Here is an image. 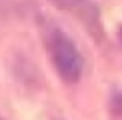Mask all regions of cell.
<instances>
[{
    "label": "cell",
    "mask_w": 122,
    "mask_h": 120,
    "mask_svg": "<svg viewBox=\"0 0 122 120\" xmlns=\"http://www.w3.org/2000/svg\"><path fill=\"white\" fill-rule=\"evenodd\" d=\"M46 48L58 76L70 84L78 82L84 70V58L74 40L58 26H52L46 32Z\"/></svg>",
    "instance_id": "cell-1"
},
{
    "label": "cell",
    "mask_w": 122,
    "mask_h": 120,
    "mask_svg": "<svg viewBox=\"0 0 122 120\" xmlns=\"http://www.w3.org/2000/svg\"><path fill=\"white\" fill-rule=\"evenodd\" d=\"M52 2H56L60 8H66V10H80L88 6L86 0H52Z\"/></svg>",
    "instance_id": "cell-2"
},
{
    "label": "cell",
    "mask_w": 122,
    "mask_h": 120,
    "mask_svg": "<svg viewBox=\"0 0 122 120\" xmlns=\"http://www.w3.org/2000/svg\"><path fill=\"white\" fill-rule=\"evenodd\" d=\"M0 120H2V118H0Z\"/></svg>",
    "instance_id": "cell-3"
}]
</instances>
